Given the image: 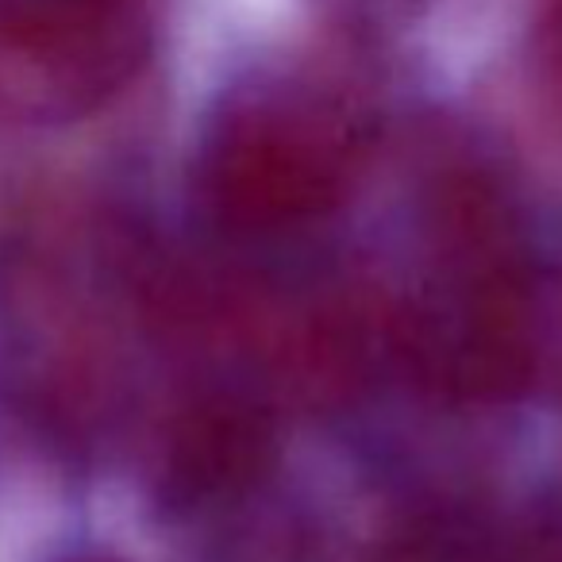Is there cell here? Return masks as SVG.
Here are the masks:
<instances>
[{"label": "cell", "mask_w": 562, "mask_h": 562, "mask_svg": "<svg viewBox=\"0 0 562 562\" xmlns=\"http://www.w3.org/2000/svg\"><path fill=\"white\" fill-rule=\"evenodd\" d=\"M528 562H562V539H551V543H539L536 551L528 554Z\"/></svg>", "instance_id": "cell-5"}, {"label": "cell", "mask_w": 562, "mask_h": 562, "mask_svg": "<svg viewBox=\"0 0 562 562\" xmlns=\"http://www.w3.org/2000/svg\"><path fill=\"white\" fill-rule=\"evenodd\" d=\"M270 428L247 405L209 401L196 405L173 431L170 470L193 493H224L250 482L262 467Z\"/></svg>", "instance_id": "cell-3"}, {"label": "cell", "mask_w": 562, "mask_h": 562, "mask_svg": "<svg viewBox=\"0 0 562 562\" xmlns=\"http://www.w3.org/2000/svg\"><path fill=\"white\" fill-rule=\"evenodd\" d=\"M536 55L554 86H562V0H536Z\"/></svg>", "instance_id": "cell-4"}, {"label": "cell", "mask_w": 562, "mask_h": 562, "mask_svg": "<svg viewBox=\"0 0 562 562\" xmlns=\"http://www.w3.org/2000/svg\"><path fill=\"white\" fill-rule=\"evenodd\" d=\"M351 132L313 97H262L224 120L204 155V193L224 220L273 232L339 196Z\"/></svg>", "instance_id": "cell-2"}, {"label": "cell", "mask_w": 562, "mask_h": 562, "mask_svg": "<svg viewBox=\"0 0 562 562\" xmlns=\"http://www.w3.org/2000/svg\"><path fill=\"white\" fill-rule=\"evenodd\" d=\"M147 47V0H0V120L97 109L135 78Z\"/></svg>", "instance_id": "cell-1"}, {"label": "cell", "mask_w": 562, "mask_h": 562, "mask_svg": "<svg viewBox=\"0 0 562 562\" xmlns=\"http://www.w3.org/2000/svg\"><path fill=\"white\" fill-rule=\"evenodd\" d=\"M367 4H408V0H367Z\"/></svg>", "instance_id": "cell-6"}]
</instances>
